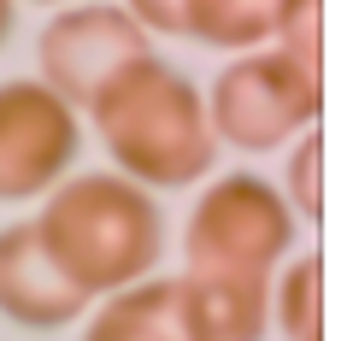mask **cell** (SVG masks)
<instances>
[{"label":"cell","mask_w":359,"mask_h":341,"mask_svg":"<svg viewBox=\"0 0 359 341\" xmlns=\"http://www.w3.org/2000/svg\"><path fill=\"white\" fill-rule=\"evenodd\" d=\"M271 323L289 341H324V259L301 253L271 283Z\"/></svg>","instance_id":"10"},{"label":"cell","mask_w":359,"mask_h":341,"mask_svg":"<svg viewBox=\"0 0 359 341\" xmlns=\"http://www.w3.org/2000/svg\"><path fill=\"white\" fill-rule=\"evenodd\" d=\"M83 341H189L177 318V277H147L118 294H100L83 318Z\"/></svg>","instance_id":"9"},{"label":"cell","mask_w":359,"mask_h":341,"mask_svg":"<svg viewBox=\"0 0 359 341\" xmlns=\"http://www.w3.org/2000/svg\"><path fill=\"white\" fill-rule=\"evenodd\" d=\"M124 6L142 18L147 36H183L189 41V6L194 0H124Z\"/></svg>","instance_id":"13"},{"label":"cell","mask_w":359,"mask_h":341,"mask_svg":"<svg viewBox=\"0 0 359 341\" xmlns=\"http://www.w3.org/2000/svg\"><path fill=\"white\" fill-rule=\"evenodd\" d=\"M154 53V36L142 29V18L124 6V0H77V6H59L36 36V71L41 83L59 88L83 118L100 100L124 65Z\"/></svg>","instance_id":"5"},{"label":"cell","mask_w":359,"mask_h":341,"mask_svg":"<svg viewBox=\"0 0 359 341\" xmlns=\"http://www.w3.org/2000/svg\"><path fill=\"white\" fill-rule=\"evenodd\" d=\"M177 318L189 341H265L271 330V283L265 277L177 271Z\"/></svg>","instance_id":"8"},{"label":"cell","mask_w":359,"mask_h":341,"mask_svg":"<svg viewBox=\"0 0 359 341\" xmlns=\"http://www.w3.org/2000/svg\"><path fill=\"white\" fill-rule=\"evenodd\" d=\"M41 242L77 283L95 294H118L147 283L165 259V212L154 188L130 183L124 171H71L41 200Z\"/></svg>","instance_id":"2"},{"label":"cell","mask_w":359,"mask_h":341,"mask_svg":"<svg viewBox=\"0 0 359 341\" xmlns=\"http://www.w3.org/2000/svg\"><path fill=\"white\" fill-rule=\"evenodd\" d=\"M83 153V112L41 77L0 83V200L53 195Z\"/></svg>","instance_id":"6"},{"label":"cell","mask_w":359,"mask_h":341,"mask_svg":"<svg viewBox=\"0 0 359 341\" xmlns=\"http://www.w3.org/2000/svg\"><path fill=\"white\" fill-rule=\"evenodd\" d=\"M294 206L283 188H271L253 171H224L201 188L183 224V271H218V277H265L294 247Z\"/></svg>","instance_id":"3"},{"label":"cell","mask_w":359,"mask_h":341,"mask_svg":"<svg viewBox=\"0 0 359 341\" xmlns=\"http://www.w3.org/2000/svg\"><path fill=\"white\" fill-rule=\"evenodd\" d=\"M283 195H289L301 224H318L324 218V136H318V124L289 147V188Z\"/></svg>","instance_id":"12"},{"label":"cell","mask_w":359,"mask_h":341,"mask_svg":"<svg viewBox=\"0 0 359 341\" xmlns=\"http://www.w3.org/2000/svg\"><path fill=\"white\" fill-rule=\"evenodd\" d=\"M12 12H18V0H0V41L12 36Z\"/></svg>","instance_id":"14"},{"label":"cell","mask_w":359,"mask_h":341,"mask_svg":"<svg viewBox=\"0 0 359 341\" xmlns=\"http://www.w3.org/2000/svg\"><path fill=\"white\" fill-rule=\"evenodd\" d=\"M271 48L324 77V0H271Z\"/></svg>","instance_id":"11"},{"label":"cell","mask_w":359,"mask_h":341,"mask_svg":"<svg viewBox=\"0 0 359 341\" xmlns=\"http://www.w3.org/2000/svg\"><path fill=\"white\" fill-rule=\"evenodd\" d=\"M88 124L112 153V171L142 188H189L218 171L224 141L206 112V88L159 53L118 71L88 106Z\"/></svg>","instance_id":"1"},{"label":"cell","mask_w":359,"mask_h":341,"mask_svg":"<svg viewBox=\"0 0 359 341\" xmlns=\"http://www.w3.org/2000/svg\"><path fill=\"white\" fill-rule=\"evenodd\" d=\"M36 6H77V0H36Z\"/></svg>","instance_id":"15"},{"label":"cell","mask_w":359,"mask_h":341,"mask_svg":"<svg viewBox=\"0 0 359 341\" xmlns=\"http://www.w3.org/2000/svg\"><path fill=\"white\" fill-rule=\"evenodd\" d=\"M88 312H95V294L53 259L36 218L0 230V318L18 330H65Z\"/></svg>","instance_id":"7"},{"label":"cell","mask_w":359,"mask_h":341,"mask_svg":"<svg viewBox=\"0 0 359 341\" xmlns=\"http://www.w3.org/2000/svg\"><path fill=\"white\" fill-rule=\"evenodd\" d=\"M324 106V77L294 65L283 48H253L236 53L206 88V112L224 147L236 153H271L283 141H301L318 124Z\"/></svg>","instance_id":"4"}]
</instances>
